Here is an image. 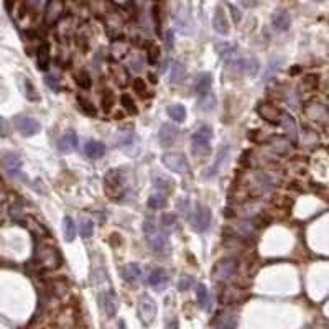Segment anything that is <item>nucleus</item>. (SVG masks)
Segmentation results:
<instances>
[{
  "instance_id": "obj_10",
  "label": "nucleus",
  "mask_w": 329,
  "mask_h": 329,
  "mask_svg": "<svg viewBox=\"0 0 329 329\" xmlns=\"http://www.w3.org/2000/svg\"><path fill=\"white\" fill-rule=\"evenodd\" d=\"M211 140H213V129L209 125H201L193 134V139H191V142H193V151L196 153L198 150H206Z\"/></svg>"
},
{
  "instance_id": "obj_29",
  "label": "nucleus",
  "mask_w": 329,
  "mask_h": 329,
  "mask_svg": "<svg viewBox=\"0 0 329 329\" xmlns=\"http://www.w3.org/2000/svg\"><path fill=\"white\" fill-rule=\"evenodd\" d=\"M63 234H65V239L68 242H73L76 237V224L70 216H66V218L63 219Z\"/></svg>"
},
{
  "instance_id": "obj_52",
  "label": "nucleus",
  "mask_w": 329,
  "mask_h": 329,
  "mask_svg": "<svg viewBox=\"0 0 329 329\" xmlns=\"http://www.w3.org/2000/svg\"><path fill=\"white\" fill-rule=\"evenodd\" d=\"M240 3H242L244 7L250 8V7H254L255 3H257V0H240Z\"/></svg>"
},
{
  "instance_id": "obj_44",
  "label": "nucleus",
  "mask_w": 329,
  "mask_h": 329,
  "mask_svg": "<svg viewBox=\"0 0 329 329\" xmlns=\"http://www.w3.org/2000/svg\"><path fill=\"white\" fill-rule=\"evenodd\" d=\"M77 102H79V107L86 112L87 115H96V109L92 107L89 101H86L84 97H77Z\"/></svg>"
},
{
  "instance_id": "obj_30",
  "label": "nucleus",
  "mask_w": 329,
  "mask_h": 329,
  "mask_svg": "<svg viewBox=\"0 0 329 329\" xmlns=\"http://www.w3.org/2000/svg\"><path fill=\"white\" fill-rule=\"evenodd\" d=\"M153 184L155 188L163 189V191H173V180H170L168 176L163 175H153Z\"/></svg>"
},
{
  "instance_id": "obj_15",
  "label": "nucleus",
  "mask_w": 329,
  "mask_h": 329,
  "mask_svg": "<svg viewBox=\"0 0 329 329\" xmlns=\"http://www.w3.org/2000/svg\"><path fill=\"white\" fill-rule=\"evenodd\" d=\"M58 148L61 153H73L77 148V135L74 130H68L66 134L61 135L58 140Z\"/></svg>"
},
{
  "instance_id": "obj_17",
  "label": "nucleus",
  "mask_w": 329,
  "mask_h": 329,
  "mask_svg": "<svg viewBox=\"0 0 329 329\" xmlns=\"http://www.w3.org/2000/svg\"><path fill=\"white\" fill-rule=\"evenodd\" d=\"M148 285L150 287H153L156 292H163L166 283H168V275H166V272L163 268H155L151 270L150 275H148Z\"/></svg>"
},
{
  "instance_id": "obj_11",
  "label": "nucleus",
  "mask_w": 329,
  "mask_h": 329,
  "mask_svg": "<svg viewBox=\"0 0 329 329\" xmlns=\"http://www.w3.org/2000/svg\"><path fill=\"white\" fill-rule=\"evenodd\" d=\"M211 219H213L211 209L206 208V206H198L194 211V216H193V219H191V222H193L194 230L204 232V230L211 225Z\"/></svg>"
},
{
  "instance_id": "obj_34",
  "label": "nucleus",
  "mask_w": 329,
  "mask_h": 329,
  "mask_svg": "<svg viewBox=\"0 0 329 329\" xmlns=\"http://www.w3.org/2000/svg\"><path fill=\"white\" fill-rule=\"evenodd\" d=\"M199 109L201 110H213L214 106H216V97L213 94H209V92H206L204 96H199V102H198Z\"/></svg>"
},
{
  "instance_id": "obj_31",
  "label": "nucleus",
  "mask_w": 329,
  "mask_h": 329,
  "mask_svg": "<svg viewBox=\"0 0 329 329\" xmlns=\"http://www.w3.org/2000/svg\"><path fill=\"white\" fill-rule=\"evenodd\" d=\"M184 74H186V70L184 66L181 65V63H175L173 66H171V73H170V81L173 82V84H178L184 79Z\"/></svg>"
},
{
  "instance_id": "obj_4",
  "label": "nucleus",
  "mask_w": 329,
  "mask_h": 329,
  "mask_svg": "<svg viewBox=\"0 0 329 329\" xmlns=\"http://www.w3.org/2000/svg\"><path fill=\"white\" fill-rule=\"evenodd\" d=\"M137 314H139V319L145 326L153 323L156 316V303L150 294H142L140 296L139 304H137Z\"/></svg>"
},
{
  "instance_id": "obj_33",
  "label": "nucleus",
  "mask_w": 329,
  "mask_h": 329,
  "mask_svg": "<svg viewBox=\"0 0 329 329\" xmlns=\"http://www.w3.org/2000/svg\"><path fill=\"white\" fill-rule=\"evenodd\" d=\"M50 66V56H48V45H41L38 50V70L46 71Z\"/></svg>"
},
{
  "instance_id": "obj_3",
  "label": "nucleus",
  "mask_w": 329,
  "mask_h": 329,
  "mask_svg": "<svg viewBox=\"0 0 329 329\" xmlns=\"http://www.w3.org/2000/svg\"><path fill=\"white\" fill-rule=\"evenodd\" d=\"M104 191L110 199H120L125 191V176L120 170H110L104 178Z\"/></svg>"
},
{
  "instance_id": "obj_22",
  "label": "nucleus",
  "mask_w": 329,
  "mask_h": 329,
  "mask_svg": "<svg viewBox=\"0 0 329 329\" xmlns=\"http://www.w3.org/2000/svg\"><path fill=\"white\" fill-rule=\"evenodd\" d=\"M211 86H213V76L211 73H199L194 79V91L198 96H204L206 92H209Z\"/></svg>"
},
{
  "instance_id": "obj_54",
  "label": "nucleus",
  "mask_w": 329,
  "mask_h": 329,
  "mask_svg": "<svg viewBox=\"0 0 329 329\" xmlns=\"http://www.w3.org/2000/svg\"><path fill=\"white\" fill-rule=\"evenodd\" d=\"M232 12H234V18H235V22H239V20H240V13H239V10H235V7H232Z\"/></svg>"
},
{
  "instance_id": "obj_12",
  "label": "nucleus",
  "mask_w": 329,
  "mask_h": 329,
  "mask_svg": "<svg viewBox=\"0 0 329 329\" xmlns=\"http://www.w3.org/2000/svg\"><path fill=\"white\" fill-rule=\"evenodd\" d=\"M257 112H258V115L262 117L265 122H268V124H273V125L280 124L282 110H280L277 106L270 104V102H262V104L257 107Z\"/></svg>"
},
{
  "instance_id": "obj_19",
  "label": "nucleus",
  "mask_w": 329,
  "mask_h": 329,
  "mask_svg": "<svg viewBox=\"0 0 329 329\" xmlns=\"http://www.w3.org/2000/svg\"><path fill=\"white\" fill-rule=\"evenodd\" d=\"M110 76H112V79L115 81V84L119 87L129 86V82H130L129 71H127L124 66L117 65V63H112V65H110Z\"/></svg>"
},
{
  "instance_id": "obj_16",
  "label": "nucleus",
  "mask_w": 329,
  "mask_h": 329,
  "mask_svg": "<svg viewBox=\"0 0 329 329\" xmlns=\"http://www.w3.org/2000/svg\"><path fill=\"white\" fill-rule=\"evenodd\" d=\"M268 146L275 155H287L292 148V140L282 135H275L268 140Z\"/></svg>"
},
{
  "instance_id": "obj_45",
  "label": "nucleus",
  "mask_w": 329,
  "mask_h": 329,
  "mask_svg": "<svg viewBox=\"0 0 329 329\" xmlns=\"http://www.w3.org/2000/svg\"><path fill=\"white\" fill-rule=\"evenodd\" d=\"M161 225H163L165 229H175L176 216L175 214H163V218H161Z\"/></svg>"
},
{
  "instance_id": "obj_40",
  "label": "nucleus",
  "mask_w": 329,
  "mask_h": 329,
  "mask_svg": "<svg viewBox=\"0 0 329 329\" xmlns=\"http://www.w3.org/2000/svg\"><path fill=\"white\" fill-rule=\"evenodd\" d=\"M127 50H129V46L125 45V43H114V46H112V56L114 58H124L127 55Z\"/></svg>"
},
{
  "instance_id": "obj_20",
  "label": "nucleus",
  "mask_w": 329,
  "mask_h": 329,
  "mask_svg": "<svg viewBox=\"0 0 329 329\" xmlns=\"http://www.w3.org/2000/svg\"><path fill=\"white\" fill-rule=\"evenodd\" d=\"M2 166H3V170H5L8 175L18 176V175H20V168H22V160L18 158L17 155L7 153L2 158Z\"/></svg>"
},
{
  "instance_id": "obj_2",
  "label": "nucleus",
  "mask_w": 329,
  "mask_h": 329,
  "mask_svg": "<svg viewBox=\"0 0 329 329\" xmlns=\"http://www.w3.org/2000/svg\"><path fill=\"white\" fill-rule=\"evenodd\" d=\"M144 235L146 244L150 245V249L156 254H163L168 249V239L166 234L156 225L153 220H145L144 222Z\"/></svg>"
},
{
  "instance_id": "obj_28",
  "label": "nucleus",
  "mask_w": 329,
  "mask_h": 329,
  "mask_svg": "<svg viewBox=\"0 0 329 329\" xmlns=\"http://www.w3.org/2000/svg\"><path fill=\"white\" fill-rule=\"evenodd\" d=\"M285 130L288 132V135H292V140H296V120H294L293 115H290L288 112H282V117H280V124Z\"/></svg>"
},
{
  "instance_id": "obj_38",
  "label": "nucleus",
  "mask_w": 329,
  "mask_h": 329,
  "mask_svg": "<svg viewBox=\"0 0 329 329\" xmlns=\"http://www.w3.org/2000/svg\"><path fill=\"white\" fill-rule=\"evenodd\" d=\"M318 87V76H306L301 82V89L303 91H314Z\"/></svg>"
},
{
  "instance_id": "obj_48",
  "label": "nucleus",
  "mask_w": 329,
  "mask_h": 329,
  "mask_svg": "<svg viewBox=\"0 0 329 329\" xmlns=\"http://www.w3.org/2000/svg\"><path fill=\"white\" fill-rule=\"evenodd\" d=\"M134 89H135V92H139L140 96H145V92H146V84H145V81L144 79H135L134 81Z\"/></svg>"
},
{
  "instance_id": "obj_6",
  "label": "nucleus",
  "mask_w": 329,
  "mask_h": 329,
  "mask_svg": "<svg viewBox=\"0 0 329 329\" xmlns=\"http://www.w3.org/2000/svg\"><path fill=\"white\" fill-rule=\"evenodd\" d=\"M99 308L102 314H106L107 318H114L117 314L119 299H117V294L112 288H104L99 292Z\"/></svg>"
},
{
  "instance_id": "obj_51",
  "label": "nucleus",
  "mask_w": 329,
  "mask_h": 329,
  "mask_svg": "<svg viewBox=\"0 0 329 329\" xmlns=\"http://www.w3.org/2000/svg\"><path fill=\"white\" fill-rule=\"evenodd\" d=\"M27 86H28V92H27V96H28V99H32V101H35V99H38V97H37L35 94H33V92H35V91H33V87H32V84H30V81H28V79H27Z\"/></svg>"
},
{
  "instance_id": "obj_24",
  "label": "nucleus",
  "mask_w": 329,
  "mask_h": 329,
  "mask_svg": "<svg viewBox=\"0 0 329 329\" xmlns=\"http://www.w3.org/2000/svg\"><path fill=\"white\" fill-rule=\"evenodd\" d=\"M122 277H124L125 282H129V283L140 282V278H142V268H140V265H139V263H134V262L124 265V267H122Z\"/></svg>"
},
{
  "instance_id": "obj_36",
  "label": "nucleus",
  "mask_w": 329,
  "mask_h": 329,
  "mask_svg": "<svg viewBox=\"0 0 329 329\" xmlns=\"http://www.w3.org/2000/svg\"><path fill=\"white\" fill-rule=\"evenodd\" d=\"M282 58H272L270 60V63L267 65V68H265V74H263V77H265V81L268 79V77H272L275 73H278V70H280V65H282Z\"/></svg>"
},
{
  "instance_id": "obj_13",
  "label": "nucleus",
  "mask_w": 329,
  "mask_h": 329,
  "mask_svg": "<svg viewBox=\"0 0 329 329\" xmlns=\"http://www.w3.org/2000/svg\"><path fill=\"white\" fill-rule=\"evenodd\" d=\"M15 125H17L18 132H20L23 137H33L35 134L40 132V124H38L33 117H28V115L17 117Z\"/></svg>"
},
{
  "instance_id": "obj_26",
  "label": "nucleus",
  "mask_w": 329,
  "mask_h": 329,
  "mask_svg": "<svg viewBox=\"0 0 329 329\" xmlns=\"http://www.w3.org/2000/svg\"><path fill=\"white\" fill-rule=\"evenodd\" d=\"M196 301H198V306L204 311H209L213 303H211V294L209 290L204 283H199L198 288H196Z\"/></svg>"
},
{
  "instance_id": "obj_49",
  "label": "nucleus",
  "mask_w": 329,
  "mask_h": 329,
  "mask_svg": "<svg viewBox=\"0 0 329 329\" xmlns=\"http://www.w3.org/2000/svg\"><path fill=\"white\" fill-rule=\"evenodd\" d=\"M45 82H46V86L50 87V89L60 91V82H58V79H56L55 76H46V77H45Z\"/></svg>"
},
{
  "instance_id": "obj_39",
  "label": "nucleus",
  "mask_w": 329,
  "mask_h": 329,
  "mask_svg": "<svg viewBox=\"0 0 329 329\" xmlns=\"http://www.w3.org/2000/svg\"><path fill=\"white\" fill-rule=\"evenodd\" d=\"M76 82H77V86L81 87V89H89L91 87V76L87 74V73H79V74L76 76Z\"/></svg>"
},
{
  "instance_id": "obj_21",
  "label": "nucleus",
  "mask_w": 329,
  "mask_h": 329,
  "mask_svg": "<svg viewBox=\"0 0 329 329\" xmlns=\"http://www.w3.org/2000/svg\"><path fill=\"white\" fill-rule=\"evenodd\" d=\"M290 23H292V18H290L287 10H282V8H278V10L273 12V15H272V25H273L275 30H278V32L288 30Z\"/></svg>"
},
{
  "instance_id": "obj_42",
  "label": "nucleus",
  "mask_w": 329,
  "mask_h": 329,
  "mask_svg": "<svg viewBox=\"0 0 329 329\" xmlns=\"http://www.w3.org/2000/svg\"><path fill=\"white\" fill-rule=\"evenodd\" d=\"M193 285H194L193 277H191V275H183L181 280L178 282V290H180V292H186V290H189L191 287H193Z\"/></svg>"
},
{
  "instance_id": "obj_23",
  "label": "nucleus",
  "mask_w": 329,
  "mask_h": 329,
  "mask_svg": "<svg viewBox=\"0 0 329 329\" xmlns=\"http://www.w3.org/2000/svg\"><path fill=\"white\" fill-rule=\"evenodd\" d=\"M213 27L219 35H227L229 33V20H227V15H225V12L222 8H216V13L213 18Z\"/></svg>"
},
{
  "instance_id": "obj_50",
  "label": "nucleus",
  "mask_w": 329,
  "mask_h": 329,
  "mask_svg": "<svg viewBox=\"0 0 329 329\" xmlns=\"http://www.w3.org/2000/svg\"><path fill=\"white\" fill-rule=\"evenodd\" d=\"M165 45H166V48L168 50H171L173 48V32H166V35H165Z\"/></svg>"
},
{
  "instance_id": "obj_57",
  "label": "nucleus",
  "mask_w": 329,
  "mask_h": 329,
  "mask_svg": "<svg viewBox=\"0 0 329 329\" xmlns=\"http://www.w3.org/2000/svg\"><path fill=\"white\" fill-rule=\"evenodd\" d=\"M314 2H323V0H314Z\"/></svg>"
},
{
  "instance_id": "obj_7",
  "label": "nucleus",
  "mask_w": 329,
  "mask_h": 329,
  "mask_svg": "<svg viewBox=\"0 0 329 329\" xmlns=\"http://www.w3.org/2000/svg\"><path fill=\"white\" fill-rule=\"evenodd\" d=\"M161 163L165 165V168H168L170 171H175V173H186L188 171V161H186V156L183 153H178V151H168L161 156Z\"/></svg>"
},
{
  "instance_id": "obj_56",
  "label": "nucleus",
  "mask_w": 329,
  "mask_h": 329,
  "mask_svg": "<svg viewBox=\"0 0 329 329\" xmlns=\"http://www.w3.org/2000/svg\"><path fill=\"white\" fill-rule=\"evenodd\" d=\"M2 127H3V125H2V119H0V132H2Z\"/></svg>"
},
{
  "instance_id": "obj_8",
  "label": "nucleus",
  "mask_w": 329,
  "mask_h": 329,
  "mask_svg": "<svg viewBox=\"0 0 329 329\" xmlns=\"http://www.w3.org/2000/svg\"><path fill=\"white\" fill-rule=\"evenodd\" d=\"M230 66L234 68V71L240 73V74H245V76H255L258 73V61L255 60V58H250V56H245V58H237V60H234L230 63Z\"/></svg>"
},
{
  "instance_id": "obj_9",
  "label": "nucleus",
  "mask_w": 329,
  "mask_h": 329,
  "mask_svg": "<svg viewBox=\"0 0 329 329\" xmlns=\"http://www.w3.org/2000/svg\"><path fill=\"white\" fill-rule=\"evenodd\" d=\"M304 115L308 117L309 120H314L318 122V124H326L328 122V109L326 106L321 104V102H308L306 106H304Z\"/></svg>"
},
{
  "instance_id": "obj_14",
  "label": "nucleus",
  "mask_w": 329,
  "mask_h": 329,
  "mask_svg": "<svg viewBox=\"0 0 329 329\" xmlns=\"http://www.w3.org/2000/svg\"><path fill=\"white\" fill-rule=\"evenodd\" d=\"M239 323V318H237V313H234L232 309H225V311L219 313L216 319L211 324H213L214 328H220V329H230V328H235Z\"/></svg>"
},
{
  "instance_id": "obj_43",
  "label": "nucleus",
  "mask_w": 329,
  "mask_h": 329,
  "mask_svg": "<svg viewBox=\"0 0 329 329\" xmlns=\"http://www.w3.org/2000/svg\"><path fill=\"white\" fill-rule=\"evenodd\" d=\"M120 102H122V106H124L125 109L130 112V114H137L135 102L132 101V97H130L129 94H124V96H122V97H120Z\"/></svg>"
},
{
  "instance_id": "obj_32",
  "label": "nucleus",
  "mask_w": 329,
  "mask_h": 329,
  "mask_svg": "<svg viewBox=\"0 0 329 329\" xmlns=\"http://www.w3.org/2000/svg\"><path fill=\"white\" fill-rule=\"evenodd\" d=\"M168 115L175 122H183L186 119V109L181 104H173L168 107Z\"/></svg>"
},
{
  "instance_id": "obj_18",
  "label": "nucleus",
  "mask_w": 329,
  "mask_h": 329,
  "mask_svg": "<svg viewBox=\"0 0 329 329\" xmlns=\"http://www.w3.org/2000/svg\"><path fill=\"white\" fill-rule=\"evenodd\" d=\"M176 137H178V130L175 129L173 125L163 124L158 132V140L161 146H171L176 142Z\"/></svg>"
},
{
  "instance_id": "obj_37",
  "label": "nucleus",
  "mask_w": 329,
  "mask_h": 329,
  "mask_svg": "<svg viewBox=\"0 0 329 329\" xmlns=\"http://www.w3.org/2000/svg\"><path fill=\"white\" fill-rule=\"evenodd\" d=\"M148 206L151 209H163L166 206V198L160 193H153L148 198Z\"/></svg>"
},
{
  "instance_id": "obj_53",
  "label": "nucleus",
  "mask_w": 329,
  "mask_h": 329,
  "mask_svg": "<svg viewBox=\"0 0 329 329\" xmlns=\"http://www.w3.org/2000/svg\"><path fill=\"white\" fill-rule=\"evenodd\" d=\"M129 2L130 0H112V3H115V5H119V7H127Z\"/></svg>"
},
{
  "instance_id": "obj_5",
  "label": "nucleus",
  "mask_w": 329,
  "mask_h": 329,
  "mask_svg": "<svg viewBox=\"0 0 329 329\" xmlns=\"http://www.w3.org/2000/svg\"><path fill=\"white\" fill-rule=\"evenodd\" d=\"M235 273H237V262L234 258H222L214 265L211 277L214 282H227Z\"/></svg>"
},
{
  "instance_id": "obj_46",
  "label": "nucleus",
  "mask_w": 329,
  "mask_h": 329,
  "mask_svg": "<svg viewBox=\"0 0 329 329\" xmlns=\"http://www.w3.org/2000/svg\"><path fill=\"white\" fill-rule=\"evenodd\" d=\"M218 53L220 56L227 58V56H230L234 53V46L229 45V43H219V45H218Z\"/></svg>"
},
{
  "instance_id": "obj_41",
  "label": "nucleus",
  "mask_w": 329,
  "mask_h": 329,
  "mask_svg": "<svg viewBox=\"0 0 329 329\" xmlns=\"http://www.w3.org/2000/svg\"><path fill=\"white\" fill-rule=\"evenodd\" d=\"M114 102H115L114 94H112L110 91H106V94L102 96V109L106 112H109L112 109V106H114Z\"/></svg>"
},
{
  "instance_id": "obj_1",
  "label": "nucleus",
  "mask_w": 329,
  "mask_h": 329,
  "mask_svg": "<svg viewBox=\"0 0 329 329\" xmlns=\"http://www.w3.org/2000/svg\"><path fill=\"white\" fill-rule=\"evenodd\" d=\"M35 262L41 270H56L61 265V254L55 245L40 242L35 252Z\"/></svg>"
},
{
  "instance_id": "obj_35",
  "label": "nucleus",
  "mask_w": 329,
  "mask_h": 329,
  "mask_svg": "<svg viewBox=\"0 0 329 329\" xmlns=\"http://www.w3.org/2000/svg\"><path fill=\"white\" fill-rule=\"evenodd\" d=\"M79 232L84 239H89L92 237V234H94V222H92L91 219H81L79 222Z\"/></svg>"
},
{
  "instance_id": "obj_25",
  "label": "nucleus",
  "mask_w": 329,
  "mask_h": 329,
  "mask_svg": "<svg viewBox=\"0 0 329 329\" xmlns=\"http://www.w3.org/2000/svg\"><path fill=\"white\" fill-rule=\"evenodd\" d=\"M227 156H229V146L227 145L220 146L219 151H218V155H216L214 163L209 166L208 176H216V175H218L220 171V168H222V165L225 163V160H227Z\"/></svg>"
},
{
  "instance_id": "obj_55",
  "label": "nucleus",
  "mask_w": 329,
  "mask_h": 329,
  "mask_svg": "<svg viewBox=\"0 0 329 329\" xmlns=\"http://www.w3.org/2000/svg\"><path fill=\"white\" fill-rule=\"evenodd\" d=\"M148 77H150V81H151V82H156V79H155V76H153V74H148Z\"/></svg>"
},
{
  "instance_id": "obj_27",
  "label": "nucleus",
  "mask_w": 329,
  "mask_h": 329,
  "mask_svg": "<svg viewBox=\"0 0 329 329\" xmlns=\"http://www.w3.org/2000/svg\"><path fill=\"white\" fill-rule=\"evenodd\" d=\"M106 153V145L102 144V142H97V140H89L86 144V155L89 156L92 160H99L102 158Z\"/></svg>"
},
{
  "instance_id": "obj_47",
  "label": "nucleus",
  "mask_w": 329,
  "mask_h": 329,
  "mask_svg": "<svg viewBox=\"0 0 329 329\" xmlns=\"http://www.w3.org/2000/svg\"><path fill=\"white\" fill-rule=\"evenodd\" d=\"M146 58H148V63H150V65H156V63H158V58H160L158 48H156V46H151V48H150V51H148V55H146Z\"/></svg>"
}]
</instances>
